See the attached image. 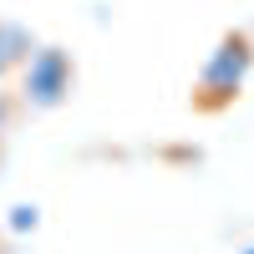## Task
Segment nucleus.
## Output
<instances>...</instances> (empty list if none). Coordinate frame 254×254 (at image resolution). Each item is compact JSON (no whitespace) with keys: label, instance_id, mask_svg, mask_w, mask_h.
I'll use <instances>...</instances> for the list:
<instances>
[{"label":"nucleus","instance_id":"nucleus-1","mask_svg":"<svg viewBox=\"0 0 254 254\" xmlns=\"http://www.w3.org/2000/svg\"><path fill=\"white\" fill-rule=\"evenodd\" d=\"M254 66V51H249V36L234 31V36H224L219 41V51L203 61V76H198V107H224V102H234L239 87H244V76Z\"/></svg>","mask_w":254,"mask_h":254},{"label":"nucleus","instance_id":"nucleus-2","mask_svg":"<svg viewBox=\"0 0 254 254\" xmlns=\"http://www.w3.org/2000/svg\"><path fill=\"white\" fill-rule=\"evenodd\" d=\"M20 92H26V102H31V107H41V112L61 107V102H66V92H71V56L61 51V46H41V51H31L26 76H20Z\"/></svg>","mask_w":254,"mask_h":254},{"label":"nucleus","instance_id":"nucleus-3","mask_svg":"<svg viewBox=\"0 0 254 254\" xmlns=\"http://www.w3.org/2000/svg\"><path fill=\"white\" fill-rule=\"evenodd\" d=\"M26 51H31V36L20 31V26H10V20H0V76H5Z\"/></svg>","mask_w":254,"mask_h":254},{"label":"nucleus","instance_id":"nucleus-4","mask_svg":"<svg viewBox=\"0 0 254 254\" xmlns=\"http://www.w3.org/2000/svg\"><path fill=\"white\" fill-rule=\"evenodd\" d=\"M36 224H41V214H36L31 203H15L10 208V229H15V234H26V229H36Z\"/></svg>","mask_w":254,"mask_h":254},{"label":"nucleus","instance_id":"nucleus-5","mask_svg":"<svg viewBox=\"0 0 254 254\" xmlns=\"http://www.w3.org/2000/svg\"><path fill=\"white\" fill-rule=\"evenodd\" d=\"M244 254H254V249H244Z\"/></svg>","mask_w":254,"mask_h":254}]
</instances>
